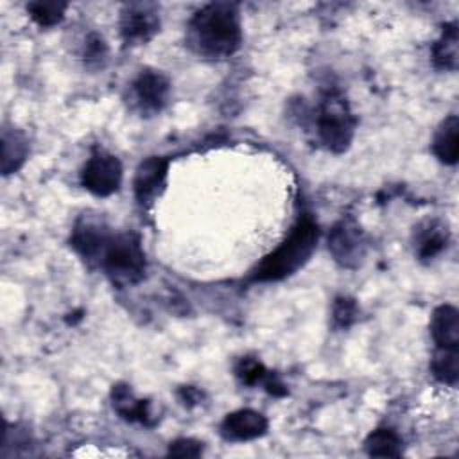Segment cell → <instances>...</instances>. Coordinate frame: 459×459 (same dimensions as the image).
<instances>
[{
    "instance_id": "obj_1",
    "label": "cell",
    "mask_w": 459,
    "mask_h": 459,
    "mask_svg": "<svg viewBox=\"0 0 459 459\" xmlns=\"http://www.w3.org/2000/svg\"><path fill=\"white\" fill-rule=\"evenodd\" d=\"M190 47L212 59L230 57L242 41L240 14L235 4H208L199 9L188 23Z\"/></svg>"
},
{
    "instance_id": "obj_2",
    "label": "cell",
    "mask_w": 459,
    "mask_h": 459,
    "mask_svg": "<svg viewBox=\"0 0 459 459\" xmlns=\"http://www.w3.org/2000/svg\"><path fill=\"white\" fill-rule=\"evenodd\" d=\"M319 238L317 222L310 215L299 217L289 237L273 249L255 269L253 280L278 281L301 269L316 249Z\"/></svg>"
},
{
    "instance_id": "obj_3",
    "label": "cell",
    "mask_w": 459,
    "mask_h": 459,
    "mask_svg": "<svg viewBox=\"0 0 459 459\" xmlns=\"http://www.w3.org/2000/svg\"><path fill=\"white\" fill-rule=\"evenodd\" d=\"M100 265L117 285L138 283L147 265L140 237L133 231L111 235L102 251Z\"/></svg>"
},
{
    "instance_id": "obj_4",
    "label": "cell",
    "mask_w": 459,
    "mask_h": 459,
    "mask_svg": "<svg viewBox=\"0 0 459 459\" xmlns=\"http://www.w3.org/2000/svg\"><path fill=\"white\" fill-rule=\"evenodd\" d=\"M316 126L321 142L333 152H342L348 149L353 131L355 118L339 91H328L316 113Z\"/></svg>"
},
{
    "instance_id": "obj_5",
    "label": "cell",
    "mask_w": 459,
    "mask_h": 459,
    "mask_svg": "<svg viewBox=\"0 0 459 459\" xmlns=\"http://www.w3.org/2000/svg\"><path fill=\"white\" fill-rule=\"evenodd\" d=\"M122 181V165L117 156L97 151L82 167L81 183L93 195L106 197L118 190Z\"/></svg>"
},
{
    "instance_id": "obj_6",
    "label": "cell",
    "mask_w": 459,
    "mask_h": 459,
    "mask_svg": "<svg viewBox=\"0 0 459 459\" xmlns=\"http://www.w3.org/2000/svg\"><path fill=\"white\" fill-rule=\"evenodd\" d=\"M160 29L154 4H127L120 16V34L126 45L147 43Z\"/></svg>"
},
{
    "instance_id": "obj_7",
    "label": "cell",
    "mask_w": 459,
    "mask_h": 459,
    "mask_svg": "<svg viewBox=\"0 0 459 459\" xmlns=\"http://www.w3.org/2000/svg\"><path fill=\"white\" fill-rule=\"evenodd\" d=\"M133 91L143 113H158L169 100L170 82L158 70H142L133 82Z\"/></svg>"
},
{
    "instance_id": "obj_8",
    "label": "cell",
    "mask_w": 459,
    "mask_h": 459,
    "mask_svg": "<svg viewBox=\"0 0 459 459\" xmlns=\"http://www.w3.org/2000/svg\"><path fill=\"white\" fill-rule=\"evenodd\" d=\"M169 170V160L161 156H151L143 160L134 174V195L142 206L151 204L163 190Z\"/></svg>"
},
{
    "instance_id": "obj_9",
    "label": "cell",
    "mask_w": 459,
    "mask_h": 459,
    "mask_svg": "<svg viewBox=\"0 0 459 459\" xmlns=\"http://www.w3.org/2000/svg\"><path fill=\"white\" fill-rule=\"evenodd\" d=\"M328 249L339 264L355 265L364 255V240L359 228L348 221L335 224L328 237Z\"/></svg>"
},
{
    "instance_id": "obj_10",
    "label": "cell",
    "mask_w": 459,
    "mask_h": 459,
    "mask_svg": "<svg viewBox=\"0 0 459 459\" xmlns=\"http://www.w3.org/2000/svg\"><path fill=\"white\" fill-rule=\"evenodd\" d=\"M109 233L100 221L82 217L72 233V246L84 260H99L109 240Z\"/></svg>"
},
{
    "instance_id": "obj_11",
    "label": "cell",
    "mask_w": 459,
    "mask_h": 459,
    "mask_svg": "<svg viewBox=\"0 0 459 459\" xmlns=\"http://www.w3.org/2000/svg\"><path fill=\"white\" fill-rule=\"evenodd\" d=\"M267 425L269 423L264 414L251 409H240L230 412L222 420L221 434L228 441H249L264 436L267 432Z\"/></svg>"
},
{
    "instance_id": "obj_12",
    "label": "cell",
    "mask_w": 459,
    "mask_h": 459,
    "mask_svg": "<svg viewBox=\"0 0 459 459\" xmlns=\"http://www.w3.org/2000/svg\"><path fill=\"white\" fill-rule=\"evenodd\" d=\"M430 335L436 348L459 350V312L454 305H439L432 312Z\"/></svg>"
},
{
    "instance_id": "obj_13",
    "label": "cell",
    "mask_w": 459,
    "mask_h": 459,
    "mask_svg": "<svg viewBox=\"0 0 459 459\" xmlns=\"http://www.w3.org/2000/svg\"><path fill=\"white\" fill-rule=\"evenodd\" d=\"M459 120L455 115L446 117L434 134L432 151L446 165H454L459 154Z\"/></svg>"
},
{
    "instance_id": "obj_14",
    "label": "cell",
    "mask_w": 459,
    "mask_h": 459,
    "mask_svg": "<svg viewBox=\"0 0 459 459\" xmlns=\"http://www.w3.org/2000/svg\"><path fill=\"white\" fill-rule=\"evenodd\" d=\"M27 158V140L16 129H4L2 133V170L11 174L20 169Z\"/></svg>"
},
{
    "instance_id": "obj_15",
    "label": "cell",
    "mask_w": 459,
    "mask_h": 459,
    "mask_svg": "<svg viewBox=\"0 0 459 459\" xmlns=\"http://www.w3.org/2000/svg\"><path fill=\"white\" fill-rule=\"evenodd\" d=\"M432 61L441 70L457 68V25H445L441 38L432 47Z\"/></svg>"
},
{
    "instance_id": "obj_16",
    "label": "cell",
    "mask_w": 459,
    "mask_h": 459,
    "mask_svg": "<svg viewBox=\"0 0 459 459\" xmlns=\"http://www.w3.org/2000/svg\"><path fill=\"white\" fill-rule=\"evenodd\" d=\"M448 244V230L446 226L432 221L429 222L416 237V247H418V256L427 260L434 258L439 255Z\"/></svg>"
},
{
    "instance_id": "obj_17",
    "label": "cell",
    "mask_w": 459,
    "mask_h": 459,
    "mask_svg": "<svg viewBox=\"0 0 459 459\" xmlns=\"http://www.w3.org/2000/svg\"><path fill=\"white\" fill-rule=\"evenodd\" d=\"M113 407L124 420L149 423V403L143 400H136L124 385H117L113 389Z\"/></svg>"
},
{
    "instance_id": "obj_18",
    "label": "cell",
    "mask_w": 459,
    "mask_h": 459,
    "mask_svg": "<svg viewBox=\"0 0 459 459\" xmlns=\"http://www.w3.org/2000/svg\"><path fill=\"white\" fill-rule=\"evenodd\" d=\"M366 452L375 457H398L403 452V441L393 429H377L373 430L366 443Z\"/></svg>"
},
{
    "instance_id": "obj_19",
    "label": "cell",
    "mask_w": 459,
    "mask_h": 459,
    "mask_svg": "<svg viewBox=\"0 0 459 459\" xmlns=\"http://www.w3.org/2000/svg\"><path fill=\"white\" fill-rule=\"evenodd\" d=\"M430 369L437 382L445 385H455L459 378V350L436 348Z\"/></svg>"
},
{
    "instance_id": "obj_20",
    "label": "cell",
    "mask_w": 459,
    "mask_h": 459,
    "mask_svg": "<svg viewBox=\"0 0 459 459\" xmlns=\"http://www.w3.org/2000/svg\"><path fill=\"white\" fill-rule=\"evenodd\" d=\"M27 9L38 25L52 27L63 20L66 4H63V2H32V4H29Z\"/></svg>"
},
{
    "instance_id": "obj_21",
    "label": "cell",
    "mask_w": 459,
    "mask_h": 459,
    "mask_svg": "<svg viewBox=\"0 0 459 459\" xmlns=\"http://www.w3.org/2000/svg\"><path fill=\"white\" fill-rule=\"evenodd\" d=\"M235 373L247 385H253V384H258V382L267 384L273 378L271 373L265 369V366L260 360L251 359V357L240 359L237 368H235Z\"/></svg>"
},
{
    "instance_id": "obj_22",
    "label": "cell",
    "mask_w": 459,
    "mask_h": 459,
    "mask_svg": "<svg viewBox=\"0 0 459 459\" xmlns=\"http://www.w3.org/2000/svg\"><path fill=\"white\" fill-rule=\"evenodd\" d=\"M357 317V305L350 298H337L333 303V321L339 326H350Z\"/></svg>"
},
{
    "instance_id": "obj_23",
    "label": "cell",
    "mask_w": 459,
    "mask_h": 459,
    "mask_svg": "<svg viewBox=\"0 0 459 459\" xmlns=\"http://www.w3.org/2000/svg\"><path fill=\"white\" fill-rule=\"evenodd\" d=\"M201 454H203V443L190 437L176 439L169 446V455H174V457H199Z\"/></svg>"
},
{
    "instance_id": "obj_24",
    "label": "cell",
    "mask_w": 459,
    "mask_h": 459,
    "mask_svg": "<svg viewBox=\"0 0 459 459\" xmlns=\"http://www.w3.org/2000/svg\"><path fill=\"white\" fill-rule=\"evenodd\" d=\"M106 56V45H104V41H102V38H99V36H91L90 39H88V43H86V57H88V61L90 59H102Z\"/></svg>"
}]
</instances>
